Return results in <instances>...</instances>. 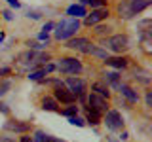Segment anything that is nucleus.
<instances>
[{
  "label": "nucleus",
  "instance_id": "32",
  "mask_svg": "<svg viewBox=\"0 0 152 142\" xmlns=\"http://www.w3.org/2000/svg\"><path fill=\"white\" fill-rule=\"evenodd\" d=\"M46 142H63V140H59V138H55V136H48Z\"/></svg>",
  "mask_w": 152,
  "mask_h": 142
},
{
  "label": "nucleus",
  "instance_id": "20",
  "mask_svg": "<svg viewBox=\"0 0 152 142\" xmlns=\"http://www.w3.org/2000/svg\"><path fill=\"white\" fill-rule=\"evenodd\" d=\"M44 76H46V70L42 68V70H36V72H31V74H28V78L34 80V82H38V80H42Z\"/></svg>",
  "mask_w": 152,
  "mask_h": 142
},
{
  "label": "nucleus",
  "instance_id": "7",
  "mask_svg": "<svg viewBox=\"0 0 152 142\" xmlns=\"http://www.w3.org/2000/svg\"><path fill=\"white\" fill-rule=\"evenodd\" d=\"M66 87H69V91L74 95V97H84V91H86V82L80 78H74V76H69L66 78Z\"/></svg>",
  "mask_w": 152,
  "mask_h": 142
},
{
  "label": "nucleus",
  "instance_id": "30",
  "mask_svg": "<svg viewBox=\"0 0 152 142\" xmlns=\"http://www.w3.org/2000/svg\"><path fill=\"white\" fill-rule=\"evenodd\" d=\"M6 2L10 4V6H13V8H19V6H21V4H19L17 0H6Z\"/></svg>",
  "mask_w": 152,
  "mask_h": 142
},
{
  "label": "nucleus",
  "instance_id": "2",
  "mask_svg": "<svg viewBox=\"0 0 152 142\" xmlns=\"http://www.w3.org/2000/svg\"><path fill=\"white\" fill-rule=\"evenodd\" d=\"M55 68L63 74H69V76H74V74H80L82 72V63L74 57H63L59 59V63L55 64Z\"/></svg>",
  "mask_w": 152,
  "mask_h": 142
},
{
  "label": "nucleus",
  "instance_id": "25",
  "mask_svg": "<svg viewBox=\"0 0 152 142\" xmlns=\"http://www.w3.org/2000/svg\"><path fill=\"white\" fill-rule=\"evenodd\" d=\"M88 4H91L93 8H103L104 4H107V0H89Z\"/></svg>",
  "mask_w": 152,
  "mask_h": 142
},
{
  "label": "nucleus",
  "instance_id": "39",
  "mask_svg": "<svg viewBox=\"0 0 152 142\" xmlns=\"http://www.w3.org/2000/svg\"><path fill=\"white\" fill-rule=\"evenodd\" d=\"M21 142H32L31 136H21Z\"/></svg>",
  "mask_w": 152,
  "mask_h": 142
},
{
  "label": "nucleus",
  "instance_id": "18",
  "mask_svg": "<svg viewBox=\"0 0 152 142\" xmlns=\"http://www.w3.org/2000/svg\"><path fill=\"white\" fill-rule=\"evenodd\" d=\"M93 91L95 93H97V95H101V97H104V99H108V89L107 87H104V85L103 83H93Z\"/></svg>",
  "mask_w": 152,
  "mask_h": 142
},
{
  "label": "nucleus",
  "instance_id": "14",
  "mask_svg": "<svg viewBox=\"0 0 152 142\" xmlns=\"http://www.w3.org/2000/svg\"><path fill=\"white\" fill-rule=\"evenodd\" d=\"M118 89H120V91H122V95H124V97H126L129 102H137V101H139V95H137L135 91H133V89L129 87V85H118Z\"/></svg>",
  "mask_w": 152,
  "mask_h": 142
},
{
  "label": "nucleus",
  "instance_id": "12",
  "mask_svg": "<svg viewBox=\"0 0 152 142\" xmlns=\"http://www.w3.org/2000/svg\"><path fill=\"white\" fill-rule=\"evenodd\" d=\"M150 6V0H127V8H129V12L135 15V13L142 12L145 8Z\"/></svg>",
  "mask_w": 152,
  "mask_h": 142
},
{
  "label": "nucleus",
  "instance_id": "23",
  "mask_svg": "<svg viewBox=\"0 0 152 142\" xmlns=\"http://www.w3.org/2000/svg\"><path fill=\"white\" fill-rule=\"evenodd\" d=\"M12 87V83L8 82V80H4V82H0V97H4V95L8 93V89Z\"/></svg>",
  "mask_w": 152,
  "mask_h": 142
},
{
  "label": "nucleus",
  "instance_id": "29",
  "mask_svg": "<svg viewBox=\"0 0 152 142\" xmlns=\"http://www.w3.org/2000/svg\"><path fill=\"white\" fill-rule=\"evenodd\" d=\"M51 28H55V23H46V25H44V30H46V32L51 30Z\"/></svg>",
  "mask_w": 152,
  "mask_h": 142
},
{
  "label": "nucleus",
  "instance_id": "27",
  "mask_svg": "<svg viewBox=\"0 0 152 142\" xmlns=\"http://www.w3.org/2000/svg\"><path fill=\"white\" fill-rule=\"evenodd\" d=\"M108 30H110L108 27H103V25H99V27H97V34H104V32H108Z\"/></svg>",
  "mask_w": 152,
  "mask_h": 142
},
{
  "label": "nucleus",
  "instance_id": "11",
  "mask_svg": "<svg viewBox=\"0 0 152 142\" xmlns=\"http://www.w3.org/2000/svg\"><path fill=\"white\" fill-rule=\"evenodd\" d=\"M4 129H6V131H13V133H27L28 129H31V123H27V121H17V120H12V121H6Z\"/></svg>",
  "mask_w": 152,
  "mask_h": 142
},
{
  "label": "nucleus",
  "instance_id": "24",
  "mask_svg": "<svg viewBox=\"0 0 152 142\" xmlns=\"http://www.w3.org/2000/svg\"><path fill=\"white\" fill-rule=\"evenodd\" d=\"M61 112H63L65 114V116H76V112H78V108H76V106H69V108H65V110H61Z\"/></svg>",
  "mask_w": 152,
  "mask_h": 142
},
{
  "label": "nucleus",
  "instance_id": "35",
  "mask_svg": "<svg viewBox=\"0 0 152 142\" xmlns=\"http://www.w3.org/2000/svg\"><path fill=\"white\" fill-rule=\"evenodd\" d=\"M4 19H6V21H12V13H10V12H4Z\"/></svg>",
  "mask_w": 152,
  "mask_h": 142
},
{
  "label": "nucleus",
  "instance_id": "5",
  "mask_svg": "<svg viewBox=\"0 0 152 142\" xmlns=\"http://www.w3.org/2000/svg\"><path fill=\"white\" fill-rule=\"evenodd\" d=\"M53 83H55V97H53L55 101L57 102H65V104H74V101H76L74 95L70 93L63 83H59V82H53Z\"/></svg>",
  "mask_w": 152,
  "mask_h": 142
},
{
  "label": "nucleus",
  "instance_id": "4",
  "mask_svg": "<svg viewBox=\"0 0 152 142\" xmlns=\"http://www.w3.org/2000/svg\"><path fill=\"white\" fill-rule=\"evenodd\" d=\"M50 61V55L48 53H36V51H27V53H21L19 55V63L21 64H40V63H46Z\"/></svg>",
  "mask_w": 152,
  "mask_h": 142
},
{
  "label": "nucleus",
  "instance_id": "34",
  "mask_svg": "<svg viewBox=\"0 0 152 142\" xmlns=\"http://www.w3.org/2000/svg\"><path fill=\"white\" fill-rule=\"evenodd\" d=\"M38 38H40V40H46V42H48V32H40V34H38Z\"/></svg>",
  "mask_w": 152,
  "mask_h": 142
},
{
  "label": "nucleus",
  "instance_id": "37",
  "mask_svg": "<svg viewBox=\"0 0 152 142\" xmlns=\"http://www.w3.org/2000/svg\"><path fill=\"white\" fill-rule=\"evenodd\" d=\"M0 142H15V140H13V138H8V136H2Z\"/></svg>",
  "mask_w": 152,
  "mask_h": 142
},
{
  "label": "nucleus",
  "instance_id": "19",
  "mask_svg": "<svg viewBox=\"0 0 152 142\" xmlns=\"http://www.w3.org/2000/svg\"><path fill=\"white\" fill-rule=\"evenodd\" d=\"M91 55H95V57H99V59H107V57H108V53H107V51H104V49H101V47H95L93 46V49H91Z\"/></svg>",
  "mask_w": 152,
  "mask_h": 142
},
{
  "label": "nucleus",
  "instance_id": "13",
  "mask_svg": "<svg viewBox=\"0 0 152 142\" xmlns=\"http://www.w3.org/2000/svg\"><path fill=\"white\" fill-rule=\"evenodd\" d=\"M104 63L108 66H114V68H126L127 66V59L126 57H107Z\"/></svg>",
  "mask_w": 152,
  "mask_h": 142
},
{
  "label": "nucleus",
  "instance_id": "31",
  "mask_svg": "<svg viewBox=\"0 0 152 142\" xmlns=\"http://www.w3.org/2000/svg\"><path fill=\"white\" fill-rule=\"evenodd\" d=\"M44 70H46V74H48V72H53V70H55V64H48Z\"/></svg>",
  "mask_w": 152,
  "mask_h": 142
},
{
  "label": "nucleus",
  "instance_id": "1",
  "mask_svg": "<svg viewBox=\"0 0 152 142\" xmlns=\"http://www.w3.org/2000/svg\"><path fill=\"white\" fill-rule=\"evenodd\" d=\"M80 28V21L76 17L63 19L59 25H55V38L57 40H69L76 34V30Z\"/></svg>",
  "mask_w": 152,
  "mask_h": 142
},
{
  "label": "nucleus",
  "instance_id": "10",
  "mask_svg": "<svg viewBox=\"0 0 152 142\" xmlns=\"http://www.w3.org/2000/svg\"><path fill=\"white\" fill-rule=\"evenodd\" d=\"M108 17V9L107 8H95L89 15H86L84 19V25H88V27H91V25H97V23H101L103 19H107Z\"/></svg>",
  "mask_w": 152,
  "mask_h": 142
},
{
  "label": "nucleus",
  "instance_id": "21",
  "mask_svg": "<svg viewBox=\"0 0 152 142\" xmlns=\"http://www.w3.org/2000/svg\"><path fill=\"white\" fill-rule=\"evenodd\" d=\"M69 123L78 125V127H84V125H86V121L82 120V117H78V116H70V117H69Z\"/></svg>",
  "mask_w": 152,
  "mask_h": 142
},
{
  "label": "nucleus",
  "instance_id": "38",
  "mask_svg": "<svg viewBox=\"0 0 152 142\" xmlns=\"http://www.w3.org/2000/svg\"><path fill=\"white\" fill-rule=\"evenodd\" d=\"M150 101H152V95L146 93V106H150Z\"/></svg>",
  "mask_w": 152,
  "mask_h": 142
},
{
  "label": "nucleus",
  "instance_id": "40",
  "mask_svg": "<svg viewBox=\"0 0 152 142\" xmlns=\"http://www.w3.org/2000/svg\"><path fill=\"white\" fill-rule=\"evenodd\" d=\"M80 2H82V4H88V2H89V0H80Z\"/></svg>",
  "mask_w": 152,
  "mask_h": 142
},
{
  "label": "nucleus",
  "instance_id": "15",
  "mask_svg": "<svg viewBox=\"0 0 152 142\" xmlns=\"http://www.w3.org/2000/svg\"><path fill=\"white\" fill-rule=\"evenodd\" d=\"M42 108L48 112H59V102L51 97H44L42 99Z\"/></svg>",
  "mask_w": 152,
  "mask_h": 142
},
{
  "label": "nucleus",
  "instance_id": "8",
  "mask_svg": "<svg viewBox=\"0 0 152 142\" xmlns=\"http://www.w3.org/2000/svg\"><path fill=\"white\" fill-rule=\"evenodd\" d=\"M88 102H89V108H91V110H95V112H99V114H104V112L108 110L107 99L101 97V95H97V93H91V95H89Z\"/></svg>",
  "mask_w": 152,
  "mask_h": 142
},
{
  "label": "nucleus",
  "instance_id": "9",
  "mask_svg": "<svg viewBox=\"0 0 152 142\" xmlns=\"http://www.w3.org/2000/svg\"><path fill=\"white\" fill-rule=\"evenodd\" d=\"M104 114H107V117H104V123H107L108 129L118 131V129H122V127H124V120H122L120 112H116V110H107Z\"/></svg>",
  "mask_w": 152,
  "mask_h": 142
},
{
  "label": "nucleus",
  "instance_id": "28",
  "mask_svg": "<svg viewBox=\"0 0 152 142\" xmlns=\"http://www.w3.org/2000/svg\"><path fill=\"white\" fill-rule=\"evenodd\" d=\"M10 72H12V68H8V66H2V68H0V76H8Z\"/></svg>",
  "mask_w": 152,
  "mask_h": 142
},
{
  "label": "nucleus",
  "instance_id": "33",
  "mask_svg": "<svg viewBox=\"0 0 152 142\" xmlns=\"http://www.w3.org/2000/svg\"><path fill=\"white\" fill-rule=\"evenodd\" d=\"M28 17H32V19H38V17H40V13H36V12H28Z\"/></svg>",
  "mask_w": 152,
  "mask_h": 142
},
{
  "label": "nucleus",
  "instance_id": "36",
  "mask_svg": "<svg viewBox=\"0 0 152 142\" xmlns=\"http://www.w3.org/2000/svg\"><path fill=\"white\" fill-rule=\"evenodd\" d=\"M0 112H4V114L8 112V106H6V104H2V102H0Z\"/></svg>",
  "mask_w": 152,
  "mask_h": 142
},
{
  "label": "nucleus",
  "instance_id": "26",
  "mask_svg": "<svg viewBox=\"0 0 152 142\" xmlns=\"http://www.w3.org/2000/svg\"><path fill=\"white\" fill-rule=\"evenodd\" d=\"M104 78L108 80V82H112V83H116L118 82V72H108L107 76H104Z\"/></svg>",
  "mask_w": 152,
  "mask_h": 142
},
{
  "label": "nucleus",
  "instance_id": "16",
  "mask_svg": "<svg viewBox=\"0 0 152 142\" xmlns=\"http://www.w3.org/2000/svg\"><path fill=\"white\" fill-rule=\"evenodd\" d=\"M66 15H70V17H76V19H78V17H82V15H88V13H86L84 6H80V4L76 6V4H74V6H70L69 9H66Z\"/></svg>",
  "mask_w": 152,
  "mask_h": 142
},
{
  "label": "nucleus",
  "instance_id": "22",
  "mask_svg": "<svg viewBox=\"0 0 152 142\" xmlns=\"http://www.w3.org/2000/svg\"><path fill=\"white\" fill-rule=\"evenodd\" d=\"M46 138H48V135L44 131H36L34 133V138H32V142H46Z\"/></svg>",
  "mask_w": 152,
  "mask_h": 142
},
{
  "label": "nucleus",
  "instance_id": "3",
  "mask_svg": "<svg viewBox=\"0 0 152 142\" xmlns=\"http://www.w3.org/2000/svg\"><path fill=\"white\" fill-rule=\"evenodd\" d=\"M107 47L114 53H122L129 47V40H127L126 34H116V36H110L107 40Z\"/></svg>",
  "mask_w": 152,
  "mask_h": 142
},
{
  "label": "nucleus",
  "instance_id": "6",
  "mask_svg": "<svg viewBox=\"0 0 152 142\" xmlns=\"http://www.w3.org/2000/svg\"><path fill=\"white\" fill-rule=\"evenodd\" d=\"M66 47L76 49V51H82V53H91V49H93L91 42H89L88 38H70V40L66 42Z\"/></svg>",
  "mask_w": 152,
  "mask_h": 142
},
{
  "label": "nucleus",
  "instance_id": "17",
  "mask_svg": "<svg viewBox=\"0 0 152 142\" xmlns=\"http://www.w3.org/2000/svg\"><path fill=\"white\" fill-rule=\"evenodd\" d=\"M86 121L91 123V125H97V123H101V114L89 108V110H88V117H86Z\"/></svg>",
  "mask_w": 152,
  "mask_h": 142
}]
</instances>
